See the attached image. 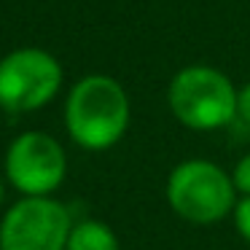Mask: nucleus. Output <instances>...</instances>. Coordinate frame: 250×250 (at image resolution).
<instances>
[{
    "instance_id": "obj_1",
    "label": "nucleus",
    "mask_w": 250,
    "mask_h": 250,
    "mask_svg": "<svg viewBox=\"0 0 250 250\" xmlns=\"http://www.w3.org/2000/svg\"><path fill=\"white\" fill-rule=\"evenodd\" d=\"M132 105L126 89L113 76H83L65 100V129L83 151H108L129 129Z\"/></svg>"
},
{
    "instance_id": "obj_2",
    "label": "nucleus",
    "mask_w": 250,
    "mask_h": 250,
    "mask_svg": "<svg viewBox=\"0 0 250 250\" xmlns=\"http://www.w3.org/2000/svg\"><path fill=\"white\" fill-rule=\"evenodd\" d=\"M167 105L186 129L215 132L237 116V89L218 67L188 65L169 81Z\"/></svg>"
},
{
    "instance_id": "obj_3",
    "label": "nucleus",
    "mask_w": 250,
    "mask_h": 250,
    "mask_svg": "<svg viewBox=\"0 0 250 250\" xmlns=\"http://www.w3.org/2000/svg\"><path fill=\"white\" fill-rule=\"evenodd\" d=\"M167 202L178 218L194 226H212L229 218L237 205L231 175L207 159H186L175 164L164 186Z\"/></svg>"
},
{
    "instance_id": "obj_4",
    "label": "nucleus",
    "mask_w": 250,
    "mask_h": 250,
    "mask_svg": "<svg viewBox=\"0 0 250 250\" xmlns=\"http://www.w3.org/2000/svg\"><path fill=\"white\" fill-rule=\"evenodd\" d=\"M62 65L51 51L22 46L0 60V110L33 113L60 94Z\"/></svg>"
},
{
    "instance_id": "obj_5",
    "label": "nucleus",
    "mask_w": 250,
    "mask_h": 250,
    "mask_svg": "<svg viewBox=\"0 0 250 250\" xmlns=\"http://www.w3.org/2000/svg\"><path fill=\"white\" fill-rule=\"evenodd\" d=\"M3 175L22 196H51L67 178V153L54 135L27 129L8 143Z\"/></svg>"
},
{
    "instance_id": "obj_6",
    "label": "nucleus",
    "mask_w": 250,
    "mask_h": 250,
    "mask_svg": "<svg viewBox=\"0 0 250 250\" xmlns=\"http://www.w3.org/2000/svg\"><path fill=\"white\" fill-rule=\"evenodd\" d=\"M73 215L54 196H22L0 218V250H65Z\"/></svg>"
},
{
    "instance_id": "obj_7",
    "label": "nucleus",
    "mask_w": 250,
    "mask_h": 250,
    "mask_svg": "<svg viewBox=\"0 0 250 250\" xmlns=\"http://www.w3.org/2000/svg\"><path fill=\"white\" fill-rule=\"evenodd\" d=\"M65 250H121V242L113 226H108L105 221L81 218V221H73Z\"/></svg>"
},
{
    "instance_id": "obj_8",
    "label": "nucleus",
    "mask_w": 250,
    "mask_h": 250,
    "mask_svg": "<svg viewBox=\"0 0 250 250\" xmlns=\"http://www.w3.org/2000/svg\"><path fill=\"white\" fill-rule=\"evenodd\" d=\"M231 218H234V229L239 231V237H242L245 242H250V196L237 199Z\"/></svg>"
},
{
    "instance_id": "obj_9",
    "label": "nucleus",
    "mask_w": 250,
    "mask_h": 250,
    "mask_svg": "<svg viewBox=\"0 0 250 250\" xmlns=\"http://www.w3.org/2000/svg\"><path fill=\"white\" fill-rule=\"evenodd\" d=\"M231 183L237 188V194L250 196V153H245L231 169Z\"/></svg>"
},
{
    "instance_id": "obj_10",
    "label": "nucleus",
    "mask_w": 250,
    "mask_h": 250,
    "mask_svg": "<svg viewBox=\"0 0 250 250\" xmlns=\"http://www.w3.org/2000/svg\"><path fill=\"white\" fill-rule=\"evenodd\" d=\"M237 116H242L250 124V81L242 89H237Z\"/></svg>"
},
{
    "instance_id": "obj_11",
    "label": "nucleus",
    "mask_w": 250,
    "mask_h": 250,
    "mask_svg": "<svg viewBox=\"0 0 250 250\" xmlns=\"http://www.w3.org/2000/svg\"><path fill=\"white\" fill-rule=\"evenodd\" d=\"M6 194H8V180H6V175L0 172V210L6 207Z\"/></svg>"
}]
</instances>
